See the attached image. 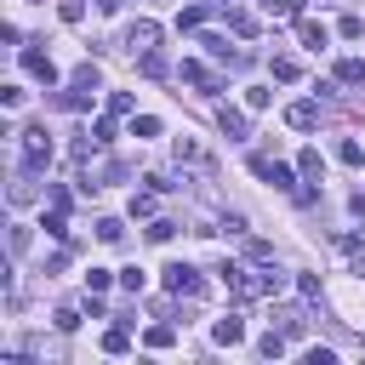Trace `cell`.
<instances>
[{"instance_id": "obj_6", "label": "cell", "mask_w": 365, "mask_h": 365, "mask_svg": "<svg viewBox=\"0 0 365 365\" xmlns=\"http://www.w3.org/2000/svg\"><path fill=\"white\" fill-rule=\"evenodd\" d=\"M23 68L40 80V86H57V63L46 57V51H34V46H23Z\"/></svg>"}, {"instance_id": "obj_38", "label": "cell", "mask_w": 365, "mask_h": 365, "mask_svg": "<svg viewBox=\"0 0 365 365\" xmlns=\"http://www.w3.org/2000/svg\"><path fill=\"white\" fill-rule=\"evenodd\" d=\"M302 6H308V0H285V11H302Z\"/></svg>"}, {"instance_id": "obj_30", "label": "cell", "mask_w": 365, "mask_h": 365, "mask_svg": "<svg viewBox=\"0 0 365 365\" xmlns=\"http://www.w3.org/2000/svg\"><path fill=\"white\" fill-rule=\"evenodd\" d=\"M120 285L137 297V291H143V268H137V262H131V268H120Z\"/></svg>"}, {"instance_id": "obj_17", "label": "cell", "mask_w": 365, "mask_h": 365, "mask_svg": "<svg viewBox=\"0 0 365 365\" xmlns=\"http://www.w3.org/2000/svg\"><path fill=\"white\" fill-rule=\"evenodd\" d=\"M336 80H348V86H365V57H342V63H336Z\"/></svg>"}, {"instance_id": "obj_8", "label": "cell", "mask_w": 365, "mask_h": 365, "mask_svg": "<svg viewBox=\"0 0 365 365\" xmlns=\"http://www.w3.org/2000/svg\"><path fill=\"white\" fill-rule=\"evenodd\" d=\"M217 125H222V137H228V143H245V137H251V125H245V114H240V108H228V103L217 108Z\"/></svg>"}, {"instance_id": "obj_36", "label": "cell", "mask_w": 365, "mask_h": 365, "mask_svg": "<svg viewBox=\"0 0 365 365\" xmlns=\"http://www.w3.org/2000/svg\"><path fill=\"white\" fill-rule=\"evenodd\" d=\"M51 325H57V331H74V325H80V314H74V308H57V314H51Z\"/></svg>"}, {"instance_id": "obj_31", "label": "cell", "mask_w": 365, "mask_h": 365, "mask_svg": "<svg viewBox=\"0 0 365 365\" xmlns=\"http://www.w3.org/2000/svg\"><path fill=\"white\" fill-rule=\"evenodd\" d=\"M108 285H114L108 268H91V274H86V291H108Z\"/></svg>"}, {"instance_id": "obj_27", "label": "cell", "mask_w": 365, "mask_h": 365, "mask_svg": "<svg viewBox=\"0 0 365 365\" xmlns=\"http://www.w3.org/2000/svg\"><path fill=\"white\" fill-rule=\"evenodd\" d=\"M131 137H160V120H154V114H137V120H131Z\"/></svg>"}, {"instance_id": "obj_25", "label": "cell", "mask_w": 365, "mask_h": 365, "mask_svg": "<svg viewBox=\"0 0 365 365\" xmlns=\"http://www.w3.org/2000/svg\"><path fill=\"white\" fill-rule=\"evenodd\" d=\"M6 251H11V257H23V251H29V228H23V222H11V234H6Z\"/></svg>"}, {"instance_id": "obj_39", "label": "cell", "mask_w": 365, "mask_h": 365, "mask_svg": "<svg viewBox=\"0 0 365 365\" xmlns=\"http://www.w3.org/2000/svg\"><path fill=\"white\" fill-rule=\"evenodd\" d=\"M120 6H125V0H103V11H120Z\"/></svg>"}, {"instance_id": "obj_35", "label": "cell", "mask_w": 365, "mask_h": 365, "mask_svg": "<svg viewBox=\"0 0 365 365\" xmlns=\"http://www.w3.org/2000/svg\"><path fill=\"white\" fill-rule=\"evenodd\" d=\"M245 257H251V262H274V245H262V240H251V245H245Z\"/></svg>"}, {"instance_id": "obj_20", "label": "cell", "mask_w": 365, "mask_h": 365, "mask_svg": "<svg viewBox=\"0 0 365 365\" xmlns=\"http://www.w3.org/2000/svg\"><path fill=\"white\" fill-rule=\"evenodd\" d=\"M257 354H262V359H279V354H285V331L274 325V331H268V336L257 342Z\"/></svg>"}, {"instance_id": "obj_9", "label": "cell", "mask_w": 365, "mask_h": 365, "mask_svg": "<svg viewBox=\"0 0 365 365\" xmlns=\"http://www.w3.org/2000/svg\"><path fill=\"white\" fill-rule=\"evenodd\" d=\"M251 171H257V177H268L274 188H297V182H291V171H285L279 160H268V154H251Z\"/></svg>"}, {"instance_id": "obj_19", "label": "cell", "mask_w": 365, "mask_h": 365, "mask_svg": "<svg viewBox=\"0 0 365 365\" xmlns=\"http://www.w3.org/2000/svg\"><path fill=\"white\" fill-rule=\"evenodd\" d=\"M103 354H131V331H125V325H114V331L103 336Z\"/></svg>"}, {"instance_id": "obj_18", "label": "cell", "mask_w": 365, "mask_h": 365, "mask_svg": "<svg viewBox=\"0 0 365 365\" xmlns=\"http://www.w3.org/2000/svg\"><path fill=\"white\" fill-rule=\"evenodd\" d=\"M297 74H302V63H297V57H285V51H279V57H274V80H279V86H291V80H297Z\"/></svg>"}, {"instance_id": "obj_15", "label": "cell", "mask_w": 365, "mask_h": 365, "mask_svg": "<svg viewBox=\"0 0 365 365\" xmlns=\"http://www.w3.org/2000/svg\"><path fill=\"white\" fill-rule=\"evenodd\" d=\"M297 171H302L308 182H319V177H325V160H319V148H302V154H297Z\"/></svg>"}, {"instance_id": "obj_21", "label": "cell", "mask_w": 365, "mask_h": 365, "mask_svg": "<svg viewBox=\"0 0 365 365\" xmlns=\"http://www.w3.org/2000/svg\"><path fill=\"white\" fill-rule=\"evenodd\" d=\"M336 160H342V165H365V148H359L354 137H342V143H336Z\"/></svg>"}, {"instance_id": "obj_10", "label": "cell", "mask_w": 365, "mask_h": 365, "mask_svg": "<svg viewBox=\"0 0 365 365\" xmlns=\"http://www.w3.org/2000/svg\"><path fill=\"white\" fill-rule=\"evenodd\" d=\"M297 40H302L308 51H325V46H331V29L314 23V17H302V23H297Z\"/></svg>"}, {"instance_id": "obj_13", "label": "cell", "mask_w": 365, "mask_h": 365, "mask_svg": "<svg viewBox=\"0 0 365 365\" xmlns=\"http://www.w3.org/2000/svg\"><path fill=\"white\" fill-rule=\"evenodd\" d=\"M314 120H319L314 103H291V108H285V125H291V131H314Z\"/></svg>"}, {"instance_id": "obj_2", "label": "cell", "mask_w": 365, "mask_h": 365, "mask_svg": "<svg viewBox=\"0 0 365 365\" xmlns=\"http://www.w3.org/2000/svg\"><path fill=\"white\" fill-rule=\"evenodd\" d=\"M279 291H285V274H279V268L240 274V285H234V297H279Z\"/></svg>"}, {"instance_id": "obj_11", "label": "cell", "mask_w": 365, "mask_h": 365, "mask_svg": "<svg viewBox=\"0 0 365 365\" xmlns=\"http://www.w3.org/2000/svg\"><path fill=\"white\" fill-rule=\"evenodd\" d=\"M200 46H205V51H211V57H217V63H228V68H245V63H251V57H245V51H228V40H222V34H205V40H200Z\"/></svg>"}, {"instance_id": "obj_32", "label": "cell", "mask_w": 365, "mask_h": 365, "mask_svg": "<svg viewBox=\"0 0 365 365\" xmlns=\"http://www.w3.org/2000/svg\"><path fill=\"white\" fill-rule=\"evenodd\" d=\"M171 342H177L171 325H154V331H148V348H171Z\"/></svg>"}, {"instance_id": "obj_33", "label": "cell", "mask_w": 365, "mask_h": 365, "mask_svg": "<svg viewBox=\"0 0 365 365\" xmlns=\"http://www.w3.org/2000/svg\"><path fill=\"white\" fill-rule=\"evenodd\" d=\"M46 234H51V240H68V222H63V211H51V217H46Z\"/></svg>"}, {"instance_id": "obj_3", "label": "cell", "mask_w": 365, "mask_h": 365, "mask_svg": "<svg viewBox=\"0 0 365 365\" xmlns=\"http://www.w3.org/2000/svg\"><path fill=\"white\" fill-rule=\"evenodd\" d=\"M165 291H171V297H200V291H205V279H200V268L171 262V268H165Z\"/></svg>"}, {"instance_id": "obj_26", "label": "cell", "mask_w": 365, "mask_h": 365, "mask_svg": "<svg viewBox=\"0 0 365 365\" xmlns=\"http://www.w3.org/2000/svg\"><path fill=\"white\" fill-rule=\"evenodd\" d=\"M57 17L63 23H86V0H57Z\"/></svg>"}, {"instance_id": "obj_16", "label": "cell", "mask_w": 365, "mask_h": 365, "mask_svg": "<svg viewBox=\"0 0 365 365\" xmlns=\"http://www.w3.org/2000/svg\"><path fill=\"white\" fill-rule=\"evenodd\" d=\"M143 74H148V80H165V74H171V63H165V51H160V46H154V51H143Z\"/></svg>"}, {"instance_id": "obj_22", "label": "cell", "mask_w": 365, "mask_h": 365, "mask_svg": "<svg viewBox=\"0 0 365 365\" xmlns=\"http://www.w3.org/2000/svg\"><path fill=\"white\" fill-rule=\"evenodd\" d=\"M154 194H160V188H148V194H131V217H143V222H148V217H154V205H160Z\"/></svg>"}, {"instance_id": "obj_4", "label": "cell", "mask_w": 365, "mask_h": 365, "mask_svg": "<svg viewBox=\"0 0 365 365\" xmlns=\"http://www.w3.org/2000/svg\"><path fill=\"white\" fill-rule=\"evenodd\" d=\"M154 40H160V23H148V17H137L125 34H120V46L131 51V57H143V51H154Z\"/></svg>"}, {"instance_id": "obj_28", "label": "cell", "mask_w": 365, "mask_h": 365, "mask_svg": "<svg viewBox=\"0 0 365 365\" xmlns=\"http://www.w3.org/2000/svg\"><path fill=\"white\" fill-rule=\"evenodd\" d=\"M29 200H34V182H29V171H23V177L11 182V205H29Z\"/></svg>"}, {"instance_id": "obj_14", "label": "cell", "mask_w": 365, "mask_h": 365, "mask_svg": "<svg viewBox=\"0 0 365 365\" xmlns=\"http://www.w3.org/2000/svg\"><path fill=\"white\" fill-rule=\"evenodd\" d=\"M274 325H279L285 336H302V331H308V314H302V308H274Z\"/></svg>"}, {"instance_id": "obj_5", "label": "cell", "mask_w": 365, "mask_h": 365, "mask_svg": "<svg viewBox=\"0 0 365 365\" xmlns=\"http://www.w3.org/2000/svg\"><path fill=\"white\" fill-rule=\"evenodd\" d=\"M177 74H182L188 86H200L205 97H217V91H222V80H217V74H211L205 63H194V57H182V68H177Z\"/></svg>"}, {"instance_id": "obj_1", "label": "cell", "mask_w": 365, "mask_h": 365, "mask_svg": "<svg viewBox=\"0 0 365 365\" xmlns=\"http://www.w3.org/2000/svg\"><path fill=\"white\" fill-rule=\"evenodd\" d=\"M23 143H17V154H23V171H46L51 165V131L46 125H29V131H17Z\"/></svg>"}, {"instance_id": "obj_24", "label": "cell", "mask_w": 365, "mask_h": 365, "mask_svg": "<svg viewBox=\"0 0 365 365\" xmlns=\"http://www.w3.org/2000/svg\"><path fill=\"white\" fill-rule=\"evenodd\" d=\"M74 86H86V91H97V86H103V74H97V63H80V68H74Z\"/></svg>"}, {"instance_id": "obj_23", "label": "cell", "mask_w": 365, "mask_h": 365, "mask_svg": "<svg viewBox=\"0 0 365 365\" xmlns=\"http://www.w3.org/2000/svg\"><path fill=\"white\" fill-rule=\"evenodd\" d=\"M97 240H103V245H120V240H125V222L103 217V222H97Z\"/></svg>"}, {"instance_id": "obj_37", "label": "cell", "mask_w": 365, "mask_h": 365, "mask_svg": "<svg viewBox=\"0 0 365 365\" xmlns=\"http://www.w3.org/2000/svg\"><path fill=\"white\" fill-rule=\"evenodd\" d=\"M46 200H51V211H68V188H57V182H51V188H46Z\"/></svg>"}, {"instance_id": "obj_34", "label": "cell", "mask_w": 365, "mask_h": 365, "mask_svg": "<svg viewBox=\"0 0 365 365\" xmlns=\"http://www.w3.org/2000/svg\"><path fill=\"white\" fill-rule=\"evenodd\" d=\"M171 234H177V222H148V240H154V245H165Z\"/></svg>"}, {"instance_id": "obj_29", "label": "cell", "mask_w": 365, "mask_h": 365, "mask_svg": "<svg viewBox=\"0 0 365 365\" xmlns=\"http://www.w3.org/2000/svg\"><path fill=\"white\" fill-rule=\"evenodd\" d=\"M268 97H274L268 86H245V108H268Z\"/></svg>"}, {"instance_id": "obj_12", "label": "cell", "mask_w": 365, "mask_h": 365, "mask_svg": "<svg viewBox=\"0 0 365 365\" xmlns=\"http://www.w3.org/2000/svg\"><path fill=\"white\" fill-rule=\"evenodd\" d=\"M171 154H177V165H211V160H205V148H200L188 131H182V137H171Z\"/></svg>"}, {"instance_id": "obj_7", "label": "cell", "mask_w": 365, "mask_h": 365, "mask_svg": "<svg viewBox=\"0 0 365 365\" xmlns=\"http://www.w3.org/2000/svg\"><path fill=\"white\" fill-rule=\"evenodd\" d=\"M211 342H217V348H234V342H245V319H240V314H222V319L211 325Z\"/></svg>"}]
</instances>
